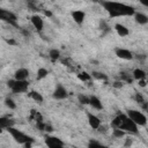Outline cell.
Instances as JSON below:
<instances>
[{"mask_svg":"<svg viewBox=\"0 0 148 148\" xmlns=\"http://www.w3.org/2000/svg\"><path fill=\"white\" fill-rule=\"evenodd\" d=\"M134 20H135V22L139 23V24H147V23H148V16H147L146 14H143V13H138V12H135V14H134Z\"/></svg>","mask_w":148,"mask_h":148,"instance_id":"2e32d148","label":"cell"},{"mask_svg":"<svg viewBox=\"0 0 148 148\" xmlns=\"http://www.w3.org/2000/svg\"><path fill=\"white\" fill-rule=\"evenodd\" d=\"M111 126L112 128H119L124 132H128V133H132V134H138V125L131 120L128 118V116L126 113H119L117 114L113 120L111 121Z\"/></svg>","mask_w":148,"mask_h":148,"instance_id":"7a4b0ae2","label":"cell"},{"mask_svg":"<svg viewBox=\"0 0 148 148\" xmlns=\"http://www.w3.org/2000/svg\"><path fill=\"white\" fill-rule=\"evenodd\" d=\"M7 86L14 94H21V92H25L28 90L29 82L28 81H18V80L14 79V80H8Z\"/></svg>","mask_w":148,"mask_h":148,"instance_id":"277c9868","label":"cell"},{"mask_svg":"<svg viewBox=\"0 0 148 148\" xmlns=\"http://www.w3.org/2000/svg\"><path fill=\"white\" fill-rule=\"evenodd\" d=\"M114 29L117 31V34L120 36V37H126L130 35V30L124 25V24H120V23H116L114 24Z\"/></svg>","mask_w":148,"mask_h":148,"instance_id":"4fadbf2b","label":"cell"},{"mask_svg":"<svg viewBox=\"0 0 148 148\" xmlns=\"http://www.w3.org/2000/svg\"><path fill=\"white\" fill-rule=\"evenodd\" d=\"M132 145V140L131 139H127L126 140V143H125V147H128V146H131Z\"/></svg>","mask_w":148,"mask_h":148,"instance_id":"4dcf8cb0","label":"cell"},{"mask_svg":"<svg viewBox=\"0 0 148 148\" xmlns=\"http://www.w3.org/2000/svg\"><path fill=\"white\" fill-rule=\"evenodd\" d=\"M29 97L31 99H34L35 102H37V103H42L43 102V96L38 91H36V90H31L29 92Z\"/></svg>","mask_w":148,"mask_h":148,"instance_id":"ac0fdd59","label":"cell"},{"mask_svg":"<svg viewBox=\"0 0 148 148\" xmlns=\"http://www.w3.org/2000/svg\"><path fill=\"white\" fill-rule=\"evenodd\" d=\"M146 75H147V74H146L142 69H140V68H135V69L133 71V77H134L135 80H138V81L145 80Z\"/></svg>","mask_w":148,"mask_h":148,"instance_id":"e0dca14e","label":"cell"},{"mask_svg":"<svg viewBox=\"0 0 148 148\" xmlns=\"http://www.w3.org/2000/svg\"><path fill=\"white\" fill-rule=\"evenodd\" d=\"M139 82H140V86H141V87H145V84H146L145 80H141V81H139Z\"/></svg>","mask_w":148,"mask_h":148,"instance_id":"1f68e13d","label":"cell"},{"mask_svg":"<svg viewBox=\"0 0 148 148\" xmlns=\"http://www.w3.org/2000/svg\"><path fill=\"white\" fill-rule=\"evenodd\" d=\"M113 87H116V88H121V87H123V83H121V82L116 81V82L113 83Z\"/></svg>","mask_w":148,"mask_h":148,"instance_id":"f1b7e54d","label":"cell"},{"mask_svg":"<svg viewBox=\"0 0 148 148\" xmlns=\"http://www.w3.org/2000/svg\"><path fill=\"white\" fill-rule=\"evenodd\" d=\"M5 105H6L7 108H9V109H15V108H16L15 102H14L10 97H7V98L5 99Z\"/></svg>","mask_w":148,"mask_h":148,"instance_id":"d4e9b609","label":"cell"},{"mask_svg":"<svg viewBox=\"0 0 148 148\" xmlns=\"http://www.w3.org/2000/svg\"><path fill=\"white\" fill-rule=\"evenodd\" d=\"M14 124H15V121L13 119H9L7 117H1L0 118V127L2 130H7L8 127H12V126H14Z\"/></svg>","mask_w":148,"mask_h":148,"instance_id":"9a60e30c","label":"cell"},{"mask_svg":"<svg viewBox=\"0 0 148 148\" xmlns=\"http://www.w3.org/2000/svg\"><path fill=\"white\" fill-rule=\"evenodd\" d=\"M112 133H113V136H116V138H121L125 134V132L119 128H112Z\"/></svg>","mask_w":148,"mask_h":148,"instance_id":"4316f807","label":"cell"},{"mask_svg":"<svg viewBox=\"0 0 148 148\" xmlns=\"http://www.w3.org/2000/svg\"><path fill=\"white\" fill-rule=\"evenodd\" d=\"M6 131L12 135V138H13L17 143L24 145L27 148H29V147H30V143H31V142H34V139H32L30 135H28V134H25V133L21 132L20 130L15 128L14 126L8 127Z\"/></svg>","mask_w":148,"mask_h":148,"instance_id":"3957f363","label":"cell"},{"mask_svg":"<svg viewBox=\"0 0 148 148\" xmlns=\"http://www.w3.org/2000/svg\"><path fill=\"white\" fill-rule=\"evenodd\" d=\"M31 24L34 25V28L38 31V32H42L43 31V27H44V22H43V18L38 15H32L31 16Z\"/></svg>","mask_w":148,"mask_h":148,"instance_id":"30bf717a","label":"cell"},{"mask_svg":"<svg viewBox=\"0 0 148 148\" xmlns=\"http://www.w3.org/2000/svg\"><path fill=\"white\" fill-rule=\"evenodd\" d=\"M140 3H141V5H143L145 7H148V0H141V1H140Z\"/></svg>","mask_w":148,"mask_h":148,"instance_id":"f546056e","label":"cell"},{"mask_svg":"<svg viewBox=\"0 0 148 148\" xmlns=\"http://www.w3.org/2000/svg\"><path fill=\"white\" fill-rule=\"evenodd\" d=\"M77 77L80 79V80H82V81H89L92 76L90 75V74H88V73H86V72H83V73H80L79 75H77Z\"/></svg>","mask_w":148,"mask_h":148,"instance_id":"484cf974","label":"cell"},{"mask_svg":"<svg viewBox=\"0 0 148 148\" xmlns=\"http://www.w3.org/2000/svg\"><path fill=\"white\" fill-rule=\"evenodd\" d=\"M49 74V71L46 69V68H39L38 71H37V80H42V79H44V77H46V75Z\"/></svg>","mask_w":148,"mask_h":148,"instance_id":"603a6c76","label":"cell"},{"mask_svg":"<svg viewBox=\"0 0 148 148\" xmlns=\"http://www.w3.org/2000/svg\"><path fill=\"white\" fill-rule=\"evenodd\" d=\"M103 8L108 12V14L111 17H119V16H132L135 14V10L132 6L121 3V2H114V1H103L101 2Z\"/></svg>","mask_w":148,"mask_h":148,"instance_id":"6da1fadb","label":"cell"},{"mask_svg":"<svg viewBox=\"0 0 148 148\" xmlns=\"http://www.w3.org/2000/svg\"><path fill=\"white\" fill-rule=\"evenodd\" d=\"M114 53H116V56L118 58L124 59V60H132L133 59V53L127 49L117 47V49H114Z\"/></svg>","mask_w":148,"mask_h":148,"instance_id":"ba28073f","label":"cell"},{"mask_svg":"<svg viewBox=\"0 0 148 148\" xmlns=\"http://www.w3.org/2000/svg\"><path fill=\"white\" fill-rule=\"evenodd\" d=\"M45 15H47V16H51V13H50V12H45Z\"/></svg>","mask_w":148,"mask_h":148,"instance_id":"836d02e7","label":"cell"},{"mask_svg":"<svg viewBox=\"0 0 148 148\" xmlns=\"http://www.w3.org/2000/svg\"><path fill=\"white\" fill-rule=\"evenodd\" d=\"M0 18L7 23H9L10 25H14L15 28H18L17 25V16L13 13V12H9L7 9H3L1 8L0 9Z\"/></svg>","mask_w":148,"mask_h":148,"instance_id":"8992f818","label":"cell"},{"mask_svg":"<svg viewBox=\"0 0 148 148\" xmlns=\"http://www.w3.org/2000/svg\"><path fill=\"white\" fill-rule=\"evenodd\" d=\"M72 17L76 24H82L86 17V13L83 10H74L72 12Z\"/></svg>","mask_w":148,"mask_h":148,"instance_id":"7c38bea8","label":"cell"},{"mask_svg":"<svg viewBox=\"0 0 148 148\" xmlns=\"http://www.w3.org/2000/svg\"><path fill=\"white\" fill-rule=\"evenodd\" d=\"M91 76L97 79V80H102V81H108V76L104 74V73H101V72H92L91 73Z\"/></svg>","mask_w":148,"mask_h":148,"instance_id":"7402d4cb","label":"cell"},{"mask_svg":"<svg viewBox=\"0 0 148 148\" xmlns=\"http://www.w3.org/2000/svg\"><path fill=\"white\" fill-rule=\"evenodd\" d=\"M29 77V71L27 68H18L14 73V79L18 81H27Z\"/></svg>","mask_w":148,"mask_h":148,"instance_id":"8fae6325","label":"cell"},{"mask_svg":"<svg viewBox=\"0 0 148 148\" xmlns=\"http://www.w3.org/2000/svg\"><path fill=\"white\" fill-rule=\"evenodd\" d=\"M126 114L128 116V118L131 120H133L138 126H146L147 124V117L139 110H133V109H130L126 111Z\"/></svg>","mask_w":148,"mask_h":148,"instance_id":"5b68a950","label":"cell"},{"mask_svg":"<svg viewBox=\"0 0 148 148\" xmlns=\"http://www.w3.org/2000/svg\"><path fill=\"white\" fill-rule=\"evenodd\" d=\"M88 148H109V147L105 146V145L99 143V142L96 141V140H90V141L88 142Z\"/></svg>","mask_w":148,"mask_h":148,"instance_id":"ffe728a7","label":"cell"},{"mask_svg":"<svg viewBox=\"0 0 148 148\" xmlns=\"http://www.w3.org/2000/svg\"><path fill=\"white\" fill-rule=\"evenodd\" d=\"M87 118H88V123H89V125L92 130H98L99 128L101 120L96 114H94L91 112H87Z\"/></svg>","mask_w":148,"mask_h":148,"instance_id":"9c48e42d","label":"cell"},{"mask_svg":"<svg viewBox=\"0 0 148 148\" xmlns=\"http://www.w3.org/2000/svg\"><path fill=\"white\" fill-rule=\"evenodd\" d=\"M134 98H135V101H136V102H138L142 108L147 109V103H146V101H145V98L142 97V95H141V94L136 92V94H135V96H134Z\"/></svg>","mask_w":148,"mask_h":148,"instance_id":"44dd1931","label":"cell"},{"mask_svg":"<svg viewBox=\"0 0 148 148\" xmlns=\"http://www.w3.org/2000/svg\"><path fill=\"white\" fill-rule=\"evenodd\" d=\"M68 96V92H67V89L62 86V84H57V87L54 88L53 90V94H52V97L54 99H65L67 98Z\"/></svg>","mask_w":148,"mask_h":148,"instance_id":"52a82bcc","label":"cell"},{"mask_svg":"<svg viewBox=\"0 0 148 148\" xmlns=\"http://www.w3.org/2000/svg\"><path fill=\"white\" fill-rule=\"evenodd\" d=\"M147 111H148V110H147Z\"/></svg>","mask_w":148,"mask_h":148,"instance_id":"e575fe53","label":"cell"},{"mask_svg":"<svg viewBox=\"0 0 148 148\" xmlns=\"http://www.w3.org/2000/svg\"><path fill=\"white\" fill-rule=\"evenodd\" d=\"M49 57H50V59L52 61H56V60H58L60 58V51L57 50V49H52L49 52Z\"/></svg>","mask_w":148,"mask_h":148,"instance_id":"d6986e66","label":"cell"},{"mask_svg":"<svg viewBox=\"0 0 148 148\" xmlns=\"http://www.w3.org/2000/svg\"><path fill=\"white\" fill-rule=\"evenodd\" d=\"M77 99H79V102H80L81 104H83V105L89 104V101H90V98H89L88 96L83 95V94H80V95L77 96Z\"/></svg>","mask_w":148,"mask_h":148,"instance_id":"cb8c5ba5","label":"cell"},{"mask_svg":"<svg viewBox=\"0 0 148 148\" xmlns=\"http://www.w3.org/2000/svg\"><path fill=\"white\" fill-rule=\"evenodd\" d=\"M47 148H65L64 145H46Z\"/></svg>","mask_w":148,"mask_h":148,"instance_id":"83f0119b","label":"cell"},{"mask_svg":"<svg viewBox=\"0 0 148 148\" xmlns=\"http://www.w3.org/2000/svg\"><path fill=\"white\" fill-rule=\"evenodd\" d=\"M90 101H89V105L96 110H102L103 109V104L101 102V99L97 97V96H90L89 97Z\"/></svg>","mask_w":148,"mask_h":148,"instance_id":"5bb4252c","label":"cell"},{"mask_svg":"<svg viewBox=\"0 0 148 148\" xmlns=\"http://www.w3.org/2000/svg\"><path fill=\"white\" fill-rule=\"evenodd\" d=\"M7 43H9V44H15V42H14L13 39H10V40H7Z\"/></svg>","mask_w":148,"mask_h":148,"instance_id":"d6a6232c","label":"cell"}]
</instances>
